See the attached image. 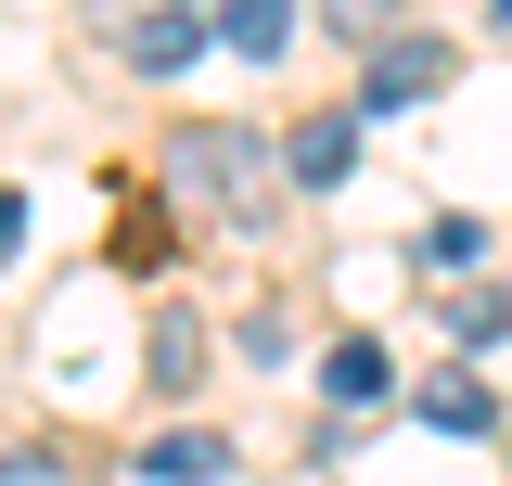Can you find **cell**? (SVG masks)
<instances>
[{
    "label": "cell",
    "mask_w": 512,
    "mask_h": 486,
    "mask_svg": "<svg viewBox=\"0 0 512 486\" xmlns=\"http://www.w3.org/2000/svg\"><path fill=\"white\" fill-rule=\"evenodd\" d=\"M423 423H436V435H487L500 397H487V384H423Z\"/></svg>",
    "instance_id": "10"
},
{
    "label": "cell",
    "mask_w": 512,
    "mask_h": 486,
    "mask_svg": "<svg viewBox=\"0 0 512 486\" xmlns=\"http://www.w3.org/2000/svg\"><path fill=\"white\" fill-rule=\"evenodd\" d=\"M448 90V39H384L372 77H359V116H397V103H436Z\"/></svg>",
    "instance_id": "3"
},
{
    "label": "cell",
    "mask_w": 512,
    "mask_h": 486,
    "mask_svg": "<svg viewBox=\"0 0 512 486\" xmlns=\"http://www.w3.org/2000/svg\"><path fill=\"white\" fill-rule=\"evenodd\" d=\"M167 167H180L192 205H256V167H269V154H256V128H180Z\"/></svg>",
    "instance_id": "2"
},
{
    "label": "cell",
    "mask_w": 512,
    "mask_h": 486,
    "mask_svg": "<svg viewBox=\"0 0 512 486\" xmlns=\"http://www.w3.org/2000/svg\"><path fill=\"white\" fill-rule=\"evenodd\" d=\"M141 371H154V397H192V384H205V320H192L180 295L154 307V333H141Z\"/></svg>",
    "instance_id": "4"
},
{
    "label": "cell",
    "mask_w": 512,
    "mask_h": 486,
    "mask_svg": "<svg viewBox=\"0 0 512 486\" xmlns=\"http://www.w3.org/2000/svg\"><path fill=\"white\" fill-rule=\"evenodd\" d=\"M141 486H231V435H205V423L154 435V448H141Z\"/></svg>",
    "instance_id": "5"
},
{
    "label": "cell",
    "mask_w": 512,
    "mask_h": 486,
    "mask_svg": "<svg viewBox=\"0 0 512 486\" xmlns=\"http://www.w3.org/2000/svg\"><path fill=\"white\" fill-rule=\"evenodd\" d=\"M282 39H295V0H218V52L282 64Z\"/></svg>",
    "instance_id": "7"
},
{
    "label": "cell",
    "mask_w": 512,
    "mask_h": 486,
    "mask_svg": "<svg viewBox=\"0 0 512 486\" xmlns=\"http://www.w3.org/2000/svg\"><path fill=\"white\" fill-rule=\"evenodd\" d=\"M13 243H26V192H0V256H13Z\"/></svg>",
    "instance_id": "14"
},
{
    "label": "cell",
    "mask_w": 512,
    "mask_h": 486,
    "mask_svg": "<svg viewBox=\"0 0 512 486\" xmlns=\"http://www.w3.org/2000/svg\"><path fill=\"white\" fill-rule=\"evenodd\" d=\"M500 26H512V0H500Z\"/></svg>",
    "instance_id": "15"
},
{
    "label": "cell",
    "mask_w": 512,
    "mask_h": 486,
    "mask_svg": "<svg viewBox=\"0 0 512 486\" xmlns=\"http://www.w3.org/2000/svg\"><path fill=\"white\" fill-rule=\"evenodd\" d=\"M436 282H461V269H487V218H423V243H410Z\"/></svg>",
    "instance_id": "9"
},
{
    "label": "cell",
    "mask_w": 512,
    "mask_h": 486,
    "mask_svg": "<svg viewBox=\"0 0 512 486\" xmlns=\"http://www.w3.org/2000/svg\"><path fill=\"white\" fill-rule=\"evenodd\" d=\"M0 486H64V461H52V448H13V461H0Z\"/></svg>",
    "instance_id": "13"
},
{
    "label": "cell",
    "mask_w": 512,
    "mask_h": 486,
    "mask_svg": "<svg viewBox=\"0 0 512 486\" xmlns=\"http://www.w3.org/2000/svg\"><path fill=\"white\" fill-rule=\"evenodd\" d=\"M448 333H461V346H500V333H512V307L474 282V295H448Z\"/></svg>",
    "instance_id": "12"
},
{
    "label": "cell",
    "mask_w": 512,
    "mask_h": 486,
    "mask_svg": "<svg viewBox=\"0 0 512 486\" xmlns=\"http://www.w3.org/2000/svg\"><path fill=\"white\" fill-rule=\"evenodd\" d=\"M192 52H205V26H192L180 0H167V13H141V26H128V64H141V77H180Z\"/></svg>",
    "instance_id": "8"
},
{
    "label": "cell",
    "mask_w": 512,
    "mask_h": 486,
    "mask_svg": "<svg viewBox=\"0 0 512 486\" xmlns=\"http://www.w3.org/2000/svg\"><path fill=\"white\" fill-rule=\"evenodd\" d=\"M359 128H372L359 103L295 116V128H282V180H295V192H346V180H359Z\"/></svg>",
    "instance_id": "1"
},
{
    "label": "cell",
    "mask_w": 512,
    "mask_h": 486,
    "mask_svg": "<svg viewBox=\"0 0 512 486\" xmlns=\"http://www.w3.org/2000/svg\"><path fill=\"white\" fill-rule=\"evenodd\" d=\"M320 397H333V410H384V397H397V359H384L372 333H346V346L320 359Z\"/></svg>",
    "instance_id": "6"
},
{
    "label": "cell",
    "mask_w": 512,
    "mask_h": 486,
    "mask_svg": "<svg viewBox=\"0 0 512 486\" xmlns=\"http://www.w3.org/2000/svg\"><path fill=\"white\" fill-rule=\"evenodd\" d=\"M320 26L359 52V39H397V0H320Z\"/></svg>",
    "instance_id": "11"
}]
</instances>
